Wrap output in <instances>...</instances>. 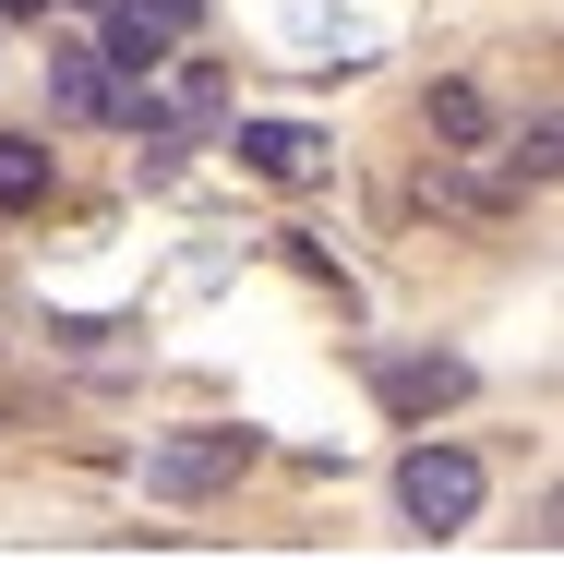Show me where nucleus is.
Masks as SVG:
<instances>
[{
	"label": "nucleus",
	"instance_id": "obj_1",
	"mask_svg": "<svg viewBox=\"0 0 564 564\" xmlns=\"http://www.w3.org/2000/svg\"><path fill=\"white\" fill-rule=\"evenodd\" d=\"M397 517H409L421 541H456V529L480 517V456L468 445H409L397 456Z\"/></svg>",
	"mask_w": 564,
	"mask_h": 564
},
{
	"label": "nucleus",
	"instance_id": "obj_2",
	"mask_svg": "<svg viewBox=\"0 0 564 564\" xmlns=\"http://www.w3.org/2000/svg\"><path fill=\"white\" fill-rule=\"evenodd\" d=\"M240 468H252V433L193 421V433H156V445H144V492H156V505H205V492H228Z\"/></svg>",
	"mask_w": 564,
	"mask_h": 564
},
{
	"label": "nucleus",
	"instance_id": "obj_3",
	"mask_svg": "<svg viewBox=\"0 0 564 564\" xmlns=\"http://www.w3.org/2000/svg\"><path fill=\"white\" fill-rule=\"evenodd\" d=\"M193 24H205V0H109V36H97V61L144 85V73H156V61H169Z\"/></svg>",
	"mask_w": 564,
	"mask_h": 564
},
{
	"label": "nucleus",
	"instance_id": "obj_4",
	"mask_svg": "<svg viewBox=\"0 0 564 564\" xmlns=\"http://www.w3.org/2000/svg\"><path fill=\"white\" fill-rule=\"evenodd\" d=\"M372 384H384L397 421H433V409L468 397V360H456V348H433V360H372Z\"/></svg>",
	"mask_w": 564,
	"mask_h": 564
},
{
	"label": "nucleus",
	"instance_id": "obj_5",
	"mask_svg": "<svg viewBox=\"0 0 564 564\" xmlns=\"http://www.w3.org/2000/svg\"><path fill=\"white\" fill-rule=\"evenodd\" d=\"M228 144H240L252 181H313V169H325V132H313V120H240Z\"/></svg>",
	"mask_w": 564,
	"mask_h": 564
},
{
	"label": "nucleus",
	"instance_id": "obj_6",
	"mask_svg": "<svg viewBox=\"0 0 564 564\" xmlns=\"http://www.w3.org/2000/svg\"><path fill=\"white\" fill-rule=\"evenodd\" d=\"M492 156H505V181H517V193H541V181L564 169V120H553V109H529L517 132H492Z\"/></svg>",
	"mask_w": 564,
	"mask_h": 564
},
{
	"label": "nucleus",
	"instance_id": "obj_7",
	"mask_svg": "<svg viewBox=\"0 0 564 564\" xmlns=\"http://www.w3.org/2000/svg\"><path fill=\"white\" fill-rule=\"evenodd\" d=\"M48 109L97 120V109H109V61H97V48H48Z\"/></svg>",
	"mask_w": 564,
	"mask_h": 564
},
{
	"label": "nucleus",
	"instance_id": "obj_8",
	"mask_svg": "<svg viewBox=\"0 0 564 564\" xmlns=\"http://www.w3.org/2000/svg\"><path fill=\"white\" fill-rule=\"evenodd\" d=\"M48 205V132H0V217Z\"/></svg>",
	"mask_w": 564,
	"mask_h": 564
},
{
	"label": "nucleus",
	"instance_id": "obj_9",
	"mask_svg": "<svg viewBox=\"0 0 564 564\" xmlns=\"http://www.w3.org/2000/svg\"><path fill=\"white\" fill-rule=\"evenodd\" d=\"M480 132H492V97L480 85H433V156L445 144H480Z\"/></svg>",
	"mask_w": 564,
	"mask_h": 564
},
{
	"label": "nucleus",
	"instance_id": "obj_10",
	"mask_svg": "<svg viewBox=\"0 0 564 564\" xmlns=\"http://www.w3.org/2000/svg\"><path fill=\"white\" fill-rule=\"evenodd\" d=\"M0 12H48V0H0Z\"/></svg>",
	"mask_w": 564,
	"mask_h": 564
}]
</instances>
